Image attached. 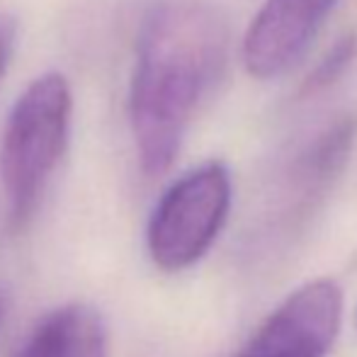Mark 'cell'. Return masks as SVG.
Returning a JSON list of instances; mask_svg holds the SVG:
<instances>
[{
    "label": "cell",
    "instance_id": "1",
    "mask_svg": "<svg viewBox=\"0 0 357 357\" xmlns=\"http://www.w3.org/2000/svg\"><path fill=\"white\" fill-rule=\"evenodd\" d=\"M229 27L207 0H158L146 13L129 85V124L142 170L175 163L195 112L226 68Z\"/></svg>",
    "mask_w": 357,
    "mask_h": 357
},
{
    "label": "cell",
    "instance_id": "2",
    "mask_svg": "<svg viewBox=\"0 0 357 357\" xmlns=\"http://www.w3.org/2000/svg\"><path fill=\"white\" fill-rule=\"evenodd\" d=\"M73 95L66 75L34 78L15 102L0 139V188L10 229H24L37 212L71 132Z\"/></svg>",
    "mask_w": 357,
    "mask_h": 357
},
{
    "label": "cell",
    "instance_id": "3",
    "mask_svg": "<svg viewBox=\"0 0 357 357\" xmlns=\"http://www.w3.org/2000/svg\"><path fill=\"white\" fill-rule=\"evenodd\" d=\"M231 209V175L209 160L175 180L158 199L146 229L151 260L165 273H180L204 258Z\"/></svg>",
    "mask_w": 357,
    "mask_h": 357
},
{
    "label": "cell",
    "instance_id": "4",
    "mask_svg": "<svg viewBox=\"0 0 357 357\" xmlns=\"http://www.w3.org/2000/svg\"><path fill=\"white\" fill-rule=\"evenodd\" d=\"M343 319V291L335 280L301 284L260 324L236 357H326Z\"/></svg>",
    "mask_w": 357,
    "mask_h": 357
},
{
    "label": "cell",
    "instance_id": "5",
    "mask_svg": "<svg viewBox=\"0 0 357 357\" xmlns=\"http://www.w3.org/2000/svg\"><path fill=\"white\" fill-rule=\"evenodd\" d=\"M340 0H263L243 39L253 78H275L301 59Z\"/></svg>",
    "mask_w": 357,
    "mask_h": 357
},
{
    "label": "cell",
    "instance_id": "6",
    "mask_svg": "<svg viewBox=\"0 0 357 357\" xmlns=\"http://www.w3.org/2000/svg\"><path fill=\"white\" fill-rule=\"evenodd\" d=\"M15 357H107V328L93 306H59L39 321Z\"/></svg>",
    "mask_w": 357,
    "mask_h": 357
},
{
    "label": "cell",
    "instance_id": "7",
    "mask_svg": "<svg viewBox=\"0 0 357 357\" xmlns=\"http://www.w3.org/2000/svg\"><path fill=\"white\" fill-rule=\"evenodd\" d=\"M357 56V37L348 34V37L338 39L333 47L328 49L324 59L314 66V71L306 75L304 85H301V95H316L321 90L331 88L340 80V75H345L350 66H353Z\"/></svg>",
    "mask_w": 357,
    "mask_h": 357
},
{
    "label": "cell",
    "instance_id": "8",
    "mask_svg": "<svg viewBox=\"0 0 357 357\" xmlns=\"http://www.w3.org/2000/svg\"><path fill=\"white\" fill-rule=\"evenodd\" d=\"M15 44H17V20H15V15L0 10V83H3L10 61H13Z\"/></svg>",
    "mask_w": 357,
    "mask_h": 357
},
{
    "label": "cell",
    "instance_id": "9",
    "mask_svg": "<svg viewBox=\"0 0 357 357\" xmlns=\"http://www.w3.org/2000/svg\"><path fill=\"white\" fill-rule=\"evenodd\" d=\"M5 314H8V289H5V284L0 282V328H3Z\"/></svg>",
    "mask_w": 357,
    "mask_h": 357
},
{
    "label": "cell",
    "instance_id": "10",
    "mask_svg": "<svg viewBox=\"0 0 357 357\" xmlns=\"http://www.w3.org/2000/svg\"><path fill=\"white\" fill-rule=\"evenodd\" d=\"M355 321H357V311H355Z\"/></svg>",
    "mask_w": 357,
    "mask_h": 357
}]
</instances>
